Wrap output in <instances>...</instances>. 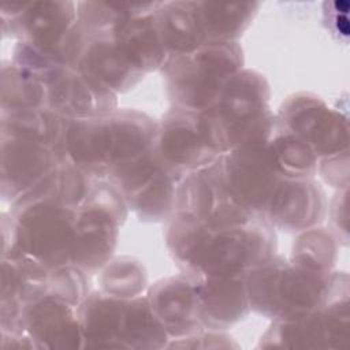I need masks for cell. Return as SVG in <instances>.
<instances>
[{
    "label": "cell",
    "mask_w": 350,
    "mask_h": 350,
    "mask_svg": "<svg viewBox=\"0 0 350 350\" xmlns=\"http://www.w3.org/2000/svg\"><path fill=\"white\" fill-rule=\"evenodd\" d=\"M174 212L193 215L209 226L242 224L261 216L243 208L230 194L224 182L221 156L180 179Z\"/></svg>",
    "instance_id": "8"
},
{
    "label": "cell",
    "mask_w": 350,
    "mask_h": 350,
    "mask_svg": "<svg viewBox=\"0 0 350 350\" xmlns=\"http://www.w3.org/2000/svg\"><path fill=\"white\" fill-rule=\"evenodd\" d=\"M204 328L221 331L242 320L250 310L245 278L193 279Z\"/></svg>",
    "instance_id": "16"
},
{
    "label": "cell",
    "mask_w": 350,
    "mask_h": 350,
    "mask_svg": "<svg viewBox=\"0 0 350 350\" xmlns=\"http://www.w3.org/2000/svg\"><path fill=\"white\" fill-rule=\"evenodd\" d=\"M345 272H325L294 258L272 256L245 276L250 309L272 320L310 313L335 297L349 294Z\"/></svg>",
    "instance_id": "3"
},
{
    "label": "cell",
    "mask_w": 350,
    "mask_h": 350,
    "mask_svg": "<svg viewBox=\"0 0 350 350\" xmlns=\"http://www.w3.org/2000/svg\"><path fill=\"white\" fill-rule=\"evenodd\" d=\"M25 332L36 349L82 347L77 306L53 295H45L27 305Z\"/></svg>",
    "instance_id": "15"
},
{
    "label": "cell",
    "mask_w": 350,
    "mask_h": 350,
    "mask_svg": "<svg viewBox=\"0 0 350 350\" xmlns=\"http://www.w3.org/2000/svg\"><path fill=\"white\" fill-rule=\"evenodd\" d=\"M82 347L160 349L170 336L150 308L148 298H118L89 293L77 306Z\"/></svg>",
    "instance_id": "4"
},
{
    "label": "cell",
    "mask_w": 350,
    "mask_h": 350,
    "mask_svg": "<svg viewBox=\"0 0 350 350\" xmlns=\"http://www.w3.org/2000/svg\"><path fill=\"white\" fill-rule=\"evenodd\" d=\"M148 302L170 338L180 339L204 331L194 280L182 273L161 279L148 290Z\"/></svg>",
    "instance_id": "14"
},
{
    "label": "cell",
    "mask_w": 350,
    "mask_h": 350,
    "mask_svg": "<svg viewBox=\"0 0 350 350\" xmlns=\"http://www.w3.org/2000/svg\"><path fill=\"white\" fill-rule=\"evenodd\" d=\"M154 15L168 57L193 52L208 42L198 1H160Z\"/></svg>",
    "instance_id": "17"
},
{
    "label": "cell",
    "mask_w": 350,
    "mask_h": 350,
    "mask_svg": "<svg viewBox=\"0 0 350 350\" xmlns=\"http://www.w3.org/2000/svg\"><path fill=\"white\" fill-rule=\"evenodd\" d=\"M327 10H324L325 19L328 22V27L332 30V33L347 36V10L349 3L347 1H334V3H325L324 4Z\"/></svg>",
    "instance_id": "23"
},
{
    "label": "cell",
    "mask_w": 350,
    "mask_h": 350,
    "mask_svg": "<svg viewBox=\"0 0 350 350\" xmlns=\"http://www.w3.org/2000/svg\"><path fill=\"white\" fill-rule=\"evenodd\" d=\"M276 116L291 134L313 149L319 161L347 153V118L329 108L320 97L310 93L293 94L282 104Z\"/></svg>",
    "instance_id": "9"
},
{
    "label": "cell",
    "mask_w": 350,
    "mask_h": 350,
    "mask_svg": "<svg viewBox=\"0 0 350 350\" xmlns=\"http://www.w3.org/2000/svg\"><path fill=\"white\" fill-rule=\"evenodd\" d=\"M159 122L137 109H113L93 118L72 119L66 133L67 160L90 176L109 171L150 152Z\"/></svg>",
    "instance_id": "2"
},
{
    "label": "cell",
    "mask_w": 350,
    "mask_h": 350,
    "mask_svg": "<svg viewBox=\"0 0 350 350\" xmlns=\"http://www.w3.org/2000/svg\"><path fill=\"white\" fill-rule=\"evenodd\" d=\"M4 36L18 38L59 60V52L78 21L72 1H27L1 5ZM60 62V60H59Z\"/></svg>",
    "instance_id": "7"
},
{
    "label": "cell",
    "mask_w": 350,
    "mask_h": 350,
    "mask_svg": "<svg viewBox=\"0 0 350 350\" xmlns=\"http://www.w3.org/2000/svg\"><path fill=\"white\" fill-rule=\"evenodd\" d=\"M154 152L180 179L219 157L206 142L200 112L172 107L159 122Z\"/></svg>",
    "instance_id": "12"
},
{
    "label": "cell",
    "mask_w": 350,
    "mask_h": 350,
    "mask_svg": "<svg viewBox=\"0 0 350 350\" xmlns=\"http://www.w3.org/2000/svg\"><path fill=\"white\" fill-rule=\"evenodd\" d=\"M48 108L42 79L14 62L1 67V112Z\"/></svg>",
    "instance_id": "20"
},
{
    "label": "cell",
    "mask_w": 350,
    "mask_h": 350,
    "mask_svg": "<svg viewBox=\"0 0 350 350\" xmlns=\"http://www.w3.org/2000/svg\"><path fill=\"white\" fill-rule=\"evenodd\" d=\"M325 212V194L314 178L283 179L275 189L264 217L276 228L302 232L320 224Z\"/></svg>",
    "instance_id": "13"
},
{
    "label": "cell",
    "mask_w": 350,
    "mask_h": 350,
    "mask_svg": "<svg viewBox=\"0 0 350 350\" xmlns=\"http://www.w3.org/2000/svg\"><path fill=\"white\" fill-rule=\"evenodd\" d=\"M208 42L237 41L249 27L260 3H208L198 1Z\"/></svg>",
    "instance_id": "19"
},
{
    "label": "cell",
    "mask_w": 350,
    "mask_h": 350,
    "mask_svg": "<svg viewBox=\"0 0 350 350\" xmlns=\"http://www.w3.org/2000/svg\"><path fill=\"white\" fill-rule=\"evenodd\" d=\"M349 338V294L291 320H273L260 347L340 349Z\"/></svg>",
    "instance_id": "10"
},
{
    "label": "cell",
    "mask_w": 350,
    "mask_h": 350,
    "mask_svg": "<svg viewBox=\"0 0 350 350\" xmlns=\"http://www.w3.org/2000/svg\"><path fill=\"white\" fill-rule=\"evenodd\" d=\"M335 239L324 228H309L301 232L293 246L291 258L312 268L331 272L335 260Z\"/></svg>",
    "instance_id": "22"
},
{
    "label": "cell",
    "mask_w": 350,
    "mask_h": 350,
    "mask_svg": "<svg viewBox=\"0 0 350 350\" xmlns=\"http://www.w3.org/2000/svg\"><path fill=\"white\" fill-rule=\"evenodd\" d=\"M67 160L51 144L25 134L1 131V197L15 201Z\"/></svg>",
    "instance_id": "11"
},
{
    "label": "cell",
    "mask_w": 350,
    "mask_h": 350,
    "mask_svg": "<svg viewBox=\"0 0 350 350\" xmlns=\"http://www.w3.org/2000/svg\"><path fill=\"white\" fill-rule=\"evenodd\" d=\"M98 283L103 293L127 299L138 297L146 288L148 275L137 258L118 257L101 268Z\"/></svg>",
    "instance_id": "21"
},
{
    "label": "cell",
    "mask_w": 350,
    "mask_h": 350,
    "mask_svg": "<svg viewBox=\"0 0 350 350\" xmlns=\"http://www.w3.org/2000/svg\"><path fill=\"white\" fill-rule=\"evenodd\" d=\"M273 228L264 216L242 224L209 226L193 215L174 212L165 241L178 267L191 279L245 278L275 256Z\"/></svg>",
    "instance_id": "1"
},
{
    "label": "cell",
    "mask_w": 350,
    "mask_h": 350,
    "mask_svg": "<svg viewBox=\"0 0 350 350\" xmlns=\"http://www.w3.org/2000/svg\"><path fill=\"white\" fill-rule=\"evenodd\" d=\"M242 64L237 41H211L193 52L170 56L160 70L174 107L201 112L217 101Z\"/></svg>",
    "instance_id": "5"
},
{
    "label": "cell",
    "mask_w": 350,
    "mask_h": 350,
    "mask_svg": "<svg viewBox=\"0 0 350 350\" xmlns=\"http://www.w3.org/2000/svg\"><path fill=\"white\" fill-rule=\"evenodd\" d=\"M269 86L252 70H241L224 86L217 101L200 112L211 149L221 156L265 129L275 118L268 107Z\"/></svg>",
    "instance_id": "6"
},
{
    "label": "cell",
    "mask_w": 350,
    "mask_h": 350,
    "mask_svg": "<svg viewBox=\"0 0 350 350\" xmlns=\"http://www.w3.org/2000/svg\"><path fill=\"white\" fill-rule=\"evenodd\" d=\"M273 165L283 179L314 178L319 167V157L313 149L291 134L278 119L273 133L268 139Z\"/></svg>",
    "instance_id": "18"
}]
</instances>
